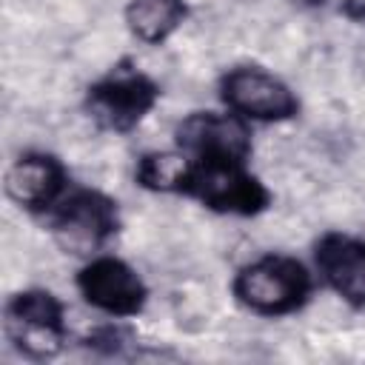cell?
I'll use <instances>...</instances> for the list:
<instances>
[{
  "mask_svg": "<svg viewBox=\"0 0 365 365\" xmlns=\"http://www.w3.org/2000/svg\"><path fill=\"white\" fill-rule=\"evenodd\" d=\"M6 336L29 359H51L66 342V308L46 288H26L6 302Z\"/></svg>",
  "mask_w": 365,
  "mask_h": 365,
  "instance_id": "cell-4",
  "label": "cell"
},
{
  "mask_svg": "<svg viewBox=\"0 0 365 365\" xmlns=\"http://www.w3.org/2000/svg\"><path fill=\"white\" fill-rule=\"evenodd\" d=\"M237 302L257 317H288L314 291L308 268L288 254H265L242 265L231 282Z\"/></svg>",
  "mask_w": 365,
  "mask_h": 365,
  "instance_id": "cell-1",
  "label": "cell"
},
{
  "mask_svg": "<svg viewBox=\"0 0 365 365\" xmlns=\"http://www.w3.org/2000/svg\"><path fill=\"white\" fill-rule=\"evenodd\" d=\"M157 103H160V86L154 83V77H148L128 60L111 66L86 91L88 117L103 131H114V134H125L137 128Z\"/></svg>",
  "mask_w": 365,
  "mask_h": 365,
  "instance_id": "cell-2",
  "label": "cell"
},
{
  "mask_svg": "<svg viewBox=\"0 0 365 365\" xmlns=\"http://www.w3.org/2000/svg\"><path fill=\"white\" fill-rule=\"evenodd\" d=\"M297 6H308V9H314V6H322L325 0H294Z\"/></svg>",
  "mask_w": 365,
  "mask_h": 365,
  "instance_id": "cell-15",
  "label": "cell"
},
{
  "mask_svg": "<svg viewBox=\"0 0 365 365\" xmlns=\"http://www.w3.org/2000/svg\"><path fill=\"white\" fill-rule=\"evenodd\" d=\"M220 97L228 111L251 123H282L299 111V100L291 86L262 66L228 68L220 77Z\"/></svg>",
  "mask_w": 365,
  "mask_h": 365,
  "instance_id": "cell-6",
  "label": "cell"
},
{
  "mask_svg": "<svg viewBox=\"0 0 365 365\" xmlns=\"http://www.w3.org/2000/svg\"><path fill=\"white\" fill-rule=\"evenodd\" d=\"M188 17L185 0H128L125 26L143 43H165Z\"/></svg>",
  "mask_w": 365,
  "mask_h": 365,
  "instance_id": "cell-11",
  "label": "cell"
},
{
  "mask_svg": "<svg viewBox=\"0 0 365 365\" xmlns=\"http://www.w3.org/2000/svg\"><path fill=\"white\" fill-rule=\"evenodd\" d=\"M177 148L194 163H248L254 145L248 120L240 114L191 111L174 128Z\"/></svg>",
  "mask_w": 365,
  "mask_h": 365,
  "instance_id": "cell-7",
  "label": "cell"
},
{
  "mask_svg": "<svg viewBox=\"0 0 365 365\" xmlns=\"http://www.w3.org/2000/svg\"><path fill=\"white\" fill-rule=\"evenodd\" d=\"M77 291L83 299L108 317H137L148 302L143 277L120 257H91L77 274Z\"/></svg>",
  "mask_w": 365,
  "mask_h": 365,
  "instance_id": "cell-8",
  "label": "cell"
},
{
  "mask_svg": "<svg viewBox=\"0 0 365 365\" xmlns=\"http://www.w3.org/2000/svg\"><path fill=\"white\" fill-rule=\"evenodd\" d=\"M48 228L66 254L91 257L120 231V208L97 188H77L48 211Z\"/></svg>",
  "mask_w": 365,
  "mask_h": 365,
  "instance_id": "cell-3",
  "label": "cell"
},
{
  "mask_svg": "<svg viewBox=\"0 0 365 365\" xmlns=\"http://www.w3.org/2000/svg\"><path fill=\"white\" fill-rule=\"evenodd\" d=\"M123 342H125V331L114 328V325H103L86 336V345L94 351H103V354H117Z\"/></svg>",
  "mask_w": 365,
  "mask_h": 365,
  "instance_id": "cell-13",
  "label": "cell"
},
{
  "mask_svg": "<svg viewBox=\"0 0 365 365\" xmlns=\"http://www.w3.org/2000/svg\"><path fill=\"white\" fill-rule=\"evenodd\" d=\"M194 160L174 148V151H145L137 160L134 180L157 194H185V185L191 180Z\"/></svg>",
  "mask_w": 365,
  "mask_h": 365,
  "instance_id": "cell-12",
  "label": "cell"
},
{
  "mask_svg": "<svg viewBox=\"0 0 365 365\" xmlns=\"http://www.w3.org/2000/svg\"><path fill=\"white\" fill-rule=\"evenodd\" d=\"M68 174L54 154L26 151L6 171V194L26 211H51L66 194Z\"/></svg>",
  "mask_w": 365,
  "mask_h": 365,
  "instance_id": "cell-10",
  "label": "cell"
},
{
  "mask_svg": "<svg viewBox=\"0 0 365 365\" xmlns=\"http://www.w3.org/2000/svg\"><path fill=\"white\" fill-rule=\"evenodd\" d=\"M314 262L322 282L339 299L365 308V240L328 231L314 245Z\"/></svg>",
  "mask_w": 365,
  "mask_h": 365,
  "instance_id": "cell-9",
  "label": "cell"
},
{
  "mask_svg": "<svg viewBox=\"0 0 365 365\" xmlns=\"http://www.w3.org/2000/svg\"><path fill=\"white\" fill-rule=\"evenodd\" d=\"M185 197L231 217H257L271 205V191L245 163H194Z\"/></svg>",
  "mask_w": 365,
  "mask_h": 365,
  "instance_id": "cell-5",
  "label": "cell"
},
{
  "mask_svg": "<svg viewBox=\"0 0 365 365\" xmlns=\"http://www.w3.org/2000/svg\"><path fill=\"white\" fill-rule=\"evenodd\" d=\"M339 11H342L348 20H354V23H359V26H365V0H342Z\"/></svg>",
  "mask_w": 365,
  "mask_h": 365,
  "instance_id": "cell-14",
  "label": "cell"
}]
</instances>
